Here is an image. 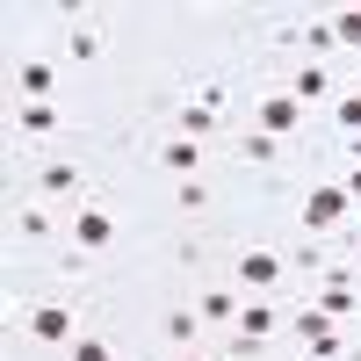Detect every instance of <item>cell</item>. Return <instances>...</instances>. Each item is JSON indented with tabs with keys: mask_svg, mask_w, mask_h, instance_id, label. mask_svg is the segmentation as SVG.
Here are the masks:
<instances>
[{
	"mask_svg": "<svg viewBox=\"0 0 361 361\" xmlns=\"http://www.w3.org/2000/svg\"><path fill=\"white\" fill-rule=\"evenodd\" d=\"M22 333L37 340V347H73L80 340V304H66V296H37V304L22 311Z\"/></svg>",
	"mask_w": 361,
	"mask_h": 361,
	"instance_id": "1",
	"label": "cell"
},
{
	"mask_svg": "<svg viewBox=\"0 0 361 361\" xmlns=\"http://www.w3.org/2000/svg\"><path fill=\"white\" fill-rule=\"evenodd\" d=\"M231 282L238 289H253V296H267L282 282V260H275V246H238V260H231Z\"/></svg>",
	"mask_w": 361,
	"mask_h": 361,
	"instance_id": "2",
	"label": "cell"
},
{
	"mask_svg": "<svg viewBox=\"0 0 361 361\" xmlns=\"http://www.w3.org/2000/svg\"><path fill=\"white\" fill-rule=\"evenodd\" d=\"M238 311H246V304H238V289H231V282L195 289V318H202V333H231V325H238Z\"/></svg>",
	"mask_w": 361,
	"mask_h": 361,
	"instance_id": "3",
	"label": "cell"
},
{
	"mask_svg": "<svg viewBox=\"0 0 361 361\" xmlns=\"http://www.w3.org/2000/svg\"><path fill=\"white\" fill-rule=\"evenodd\" d=\"M311 304H318L325 318H333V325H340V318H354V311H361V289H354V267H325V289L311 296Z\"/></svg>",
	"mask_w": 361,
	"mask_h": 361,
	"instance_id": "4",
	"label": "cell"
},
{
	"mask_svg": "<svg viewBox=\"0 0 361 361\" xmlns=\"http://www.w3.org/2000/svg\"><path fill=\"white\" fill-rule=\"evenodd\" d=\"M37 195H51V202H80V195H87V173H80L73 159H37Z\"/></svg>",
	"mask_w": 361,
	"mask_h": 361,
	"instance_id": "5",
	"label": "cell"
},
{
	"mask_svg": "<svg viewBox=\"0 0 361 361\" xmlns=\"http://www.w3.org/2000/svg\"><path fill=\"white\" fill-rule=\"evenodd\" d=\"M253 130H267V137L304 130V102H296V94H260V109H253Z\"/></svg>",
	"mask_w": 361,
	"mask_h": 361,
	"instance_id": "6",
	"label": "cell"
},
{
	"mask_svg": "<svg viewBox=\"0 0 361 361\" xmlns=\"http://www.w3.org/2000/svg\"><path fill=\"white\" fill-rule=\"evenodd\" d=\"M109 238H116V217H109L102 202H80L73 209V253H102Z\"/></svg>",
	"mask_w": 361,
	"mask_h": 361,
	"instance_id": "7",
	"label": "cell"
},
{
	"mask_svg": "<svg viewBox=\"0 0 361 361\" xmlns=\"http://www.w3.org/2000/svg\"><path fill=\"white\" fill-rule=\"evenodd\" d=\"M217 109H224V94H217V87H209V94H202V102H180V116H173V130L202 145L209 130H217Z\"/></svg>",
	"mask_w": 361,
	"mask_h": 361,
	"instance_id": "8",
	"label": "cell"
},
{
	"mask_svg": "<svg viewBox=\"0 0 361 361\" xmlns=\"http://www.w3.org/2000/svg\"><path fill=\"white\" fill-rule=\"evenodd\" d=\"M159 166H166L173 180H195V173H202V145H195V137H180V130L159 137Z\"/></svg>",
	"mask_w": 361,
	"mask_h": 361,
	"instance_id": "9",
	"label": "cell"
},
{
	"mask_svg": "<svg viewBox=\"0 0 361 361\" xmlns=\"http://www.w3.org/2000/svg\"><path fill=\"white\" fill-rule=\"evenodd\" d=\"M347 217V188H311L304 195V231H333Z\"/></svg>",
	"mask_w": 361,
	"mask_h": 361,
	"instance_id": "10",
	"label": "cell"
},
{
	"mask_svg": "<svg viewBox=\"0 0 361 361\" xmlns=\"http://www.w3.org/2000/svg\"><path fill=\"white\" fill-rule=\"evenodd\" d=\"M289 94L304 102V109H311V102H333V73H325V66H296V73H289Z\"/></svg>",
	"mask_w": 361,
	"mask_h": 361,
	"instance_id": "11",
	"label": "cell"
},
{
	"mask_svg": "<svg viewBox=\"0 0 361 361\" xmlns=\"http://www.w3.org/2000/svg\"><path fill=\"white\" fill-rule=\"evenodd\" d=\"M15 87H22V102H51V87H58V66H44V58H22Z\"/></svg>",
	"mask_w": 361,
	"mask_h": 361,
	"instance_id": "12",
	"label": "cell"
},
{
	"mask_svg": "<svg viewBox=\"0 0 361 361\" xmlns=\"http://www.w3.org/2000/svg\"><path fill=\"white\" fill-rule=\"evenodd\" d=\"M166 347H173V354H188V347H202V318H195V304H180V311H166Z\"/></svg>",
	"mask_w": 361,
	"mask_h": 361,
	"instance_id": "13",
	"label": "cell"
},
{
	"mask_svg": "<svg viewBox=\"0 0 361 361\" xmlns=\"http://www.w3.org/2000/svg\"><path fill=\"white\" fill-rule=\"evenodd\" d=\"M66 58H73V66H94V58H102L94 22H80V15H73V29H66Z\"/></svg>",
	"mask_w": 361,
	"mask_h": 361,
	"instance_id": "14",
	"label": "cell"
},
{
	"mask_svg": "<svg viewBox=\"0 0 361 361\" xmlns=\"http://www.w3.org/2000/svg\"><path fill=\"white\" fill-rule=\"evenodd\" d=\"M15 130H22V137H51V130H58V109H51V102H22V109H15Z\"/></svg>",
	"mask_w": 361,
	"mask_h": 361,
	"instance_id": "15",
	"label": "cell"
},
{
	"mask_svg": "<svg viewBox=\"0 0 361 361\" xmlns=\"http://www.w3.org/2000/svg\"><path fill=\"white\" fill-rule=\"evenodd\" d=\"M238 159L275 166V159H282V137H267V130H238Z\"/></svg>",
	"mask_w": 361,
	"mask_h": 361,
	"instance_id": "16",
	"label": "cell"
},
{
	"mask_svg": "<svg viewBox=\"0 0 361 361\" xmlns=\"http://www.w3.org/2000/svg\"><path fill=\"white\" fill-rule=\"evenodd\" d=\"M289 333H296V347H318L325 333H333V318H325V311L311 304V311H296V318H289Z\"/></svg>",
	"mask_w": 361,
	"mask_h": 361,
	"instance_id": "17",
	"label": "cell"
},
{
	"mask_svg": "<svg viewBox=\"0 0 361 361\" xmlns=\"http://www.w3.org/2000/svg\"><path fill=\"white\" fill-rule=\"evenodd\" d=\"M333 123H340V130H361V87L333 94Z\"/></svg>",
	"mask_w": 361,
	"mask_h": 361,
	"instance_id": "18",
	"label": "cell"
},
{
	"mask_svg": "<svg viewBox=\"0 0 361 361\" xmlns=\"http://www.w3.org/2000/svg\"><path fill=\"white\" fill-rule=\"evenodd\" d=\"M333 44L361 51V8H340V15H333Z\"/></svg>",
	"mask_w": 361,
	"mask_h": 361,
	"instance_id": "19",
	"label": "cell"
},
{
	"mask_svg": "<svg viewBox=\"0 0 361 361\" xmlns=\"http://www.w3.org/2000/svg\"><path fill=\"white\" fill-rule=\"evenodd\" d=\"M66 354H73V361H116V347H109L102 333H80V340H73Z\"/></svg>",
	"mask_w": 361,
	"mask_h": 361,
	"instance_id": "20",
	"label": "cell"
},
{
	"mask_svg": "<svg viewBox=\"0 0 361 361\" xmlns=\"http://www.w3.org/2000/svg\"><path fill=\"white\" fill-rule=\"evenodd\" d=\"M173 202L180 209H209V180L195 173V180H173Z\"/></svg>",
	"mask_w": 361,
	"mask_h": 361,
	"instance_id": "21",
	"label": "cell"
},
{
	"mask_svg": "<svg viewBox=\"0 0 361 361\" xmlns=\"http://www.w3.org/2000/svg\"><path fill=\"white\" fill-rule=\"evenodd\" d=\"M15 224H22V238H51V217H44V209H37V202H29V209H22V217H15Z\"/></svg>",
	"mask_w": 361,
	"mask_h": 361,
	"instance_id": "22",
	"label": "cell"
},
{
	"mask_svg": "<svg viewBox=\"0 0 361 361\" xmlns=\"http://www.w3.org/2000/svg\"><path fill=\"white\" fill-rule=\"evenodd\" d=\"M304 44L311 51H333V22H304Z\"/></svg>",
	"mask_w": 361,
	"mask_h": 361,
	"instance_id": "23",
	"label": "cell"
},
{
	"mask_svg": "<svg viewBox=\"0 0 361 361\" xmlns=\"http://www.w3.org/2000/svg\"><path fill=\"white\" fill-rule=\"evenodd\" d=\"M347 202H361V166H354V173H347Z\"/></svg>",
	"mask_w": 361,
	"mask_h": 361,
	"instance_id": "24",
	"label": "cell"
},
{
	"mask_svg": "<svg viewBox=\"0 0 361 361\" xmlns=\"http://www.w3.org/2000/svg\"><path fill=\"white\" fill-rule=\"evenodd\" d=\"M173 361H217V354H202V347H188V354H173Z\"/></svg>",
	"mask_w": 361,
	"mask_h": 361,
	"instance_id": "25",
	"label": "cell"
},
{
	"mask_svg": "<svg viewBox=\"0 0 361 361\" xmlns=\"http://www.w3.org/2000/svg\"><path fill=\"white\" fill-rule=\"evenodd\" d=\"M354 275H361V246H354Z\"/></svg>",
	"mask_w": 361,
	"mask_h": 361,
	"instance_id": "26",
	"label": "cell"
}]
</instances>
